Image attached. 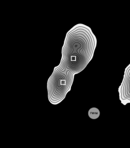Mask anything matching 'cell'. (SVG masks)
<instances>
[{
    "mask_svg": "<svg viewBox=\"0 0 130 148\" xmlns=\"http://www.w3.org/2000/svg\"><path fill=\"white\" fill-rule=\"evenodd\" d=\"M88 115L92 119H97L100 115V112L98 108L93 107L88 111Z\"/></svg>",
    "mask_w": 130,
    "mask_h": 148,
    "instance_id": "6da1fadb",
    "label": "cell"
}]
</instances>
